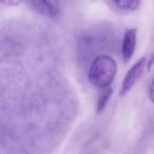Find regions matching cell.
Masks as SVG:
<instances>
[{"instance_id":"obj_1","label":"cell","mask_w":154,"mask_h":154,"mask_svg":"<svg viewBox=\"0 0 154 154\" xmlns=\"http://www.w3.org/2000/svg\"><path fill=\"white\" fill-rule=\"evenodd\" d=\"M116 62L109 55H99L91 62L88 79L91 85L99 89H107L115 78Z\"/></svg>"},{"instance_id":"obj_2","label":"cell","mask_w":154,"mask_h":154,"mask_svg":"<svg viewBox=\"0 0 154 154\" xmlns=\"http://www.w3.org/2000/svg\"><path fill=\"white\" fill-rule=\"evenodd\" d=\"M145 66H146V58L141 57L129 69L124 80H122V88H120V95L128 94L129 91L134 87V85L140 78L141 74L145 71Z\"/></svg>"},{"instance_id":"obj_3","label":"cell","mask_w":154,"mask_h":154,"mask_svg":"<svg viewBox=\"0 0 154 154\" xmlns=\"http://www.w3.org/2000/svg\"><path fill=\"white\" fill-rule=\"evenodd\" d=\"M30 5L36 13L50 18H57L61 14L60 5L56 1H31Z\"/></svg>"},{"instance_id":"obj_4","label":"cell","mask_w":154,"mask_h":154,"mask_svg":"<svg viewBox=\"0 0 154 154\" xmlns=\"http://www.w3.org/2000/svg\"><path fill=\"white\" fill-rule=\"evenodd\" d=\"M137 41V30L136 29H129L124 35L122 43V55L125 61H129L134 54Z\"/></svg>"},{"instance_id":"obj_5","label":"cell","mask_w":154,"mask_h":154,"mask_svg":"<svg viewBox=\"0 0 154 154\" xmlns=\"http://www.w3.org/2000/svg\"><path fill=\"white\" fill-rule=\"evenodd\" d=\"M109 5H111L113 9L117 10L122 13H130L134 12L138 9L140 5V2L137 0H132V1H110Z\"/></svg>"},{"instance_id":"obj_6","label":"cell","mask_w":154,"mask_h":154,"mask_svg":"<svg viewBox=\"0 0 154 154\" xmlns=\"http://www.w3.org/2000/svg\"><path fill=\"white\" fill-rule=\"evenodd\" d=\"M111 95H112V89H110V88L103 89L101 94L99 95L98 100H97V112H98V113H100V112L105 109V107L107 106Z\"/></svg>"},{"instance_id":"obj_7","label":"cell","mask_w":154,"mask_h":154,"mask_svg":"<svg viewBox=\"0 0 154 154\" xmlns=\"http://www.w3.org/2000/svg\"><path fill=\"white\" fill-rule=\"evenodd\" d=\"M148 96H149V99L154 103V77L152 79L151 84L149 86V90H148Z\"/></svg>"},{"instance_id":"obj_8","label":"cell","mask_w":154,"mask_h":154,"mask_svg":"<svg viewBox=\"0 0 154 154\" xmlns=\"http://www.w3.org/2000/svg\"><path fill=\"white\" fill-rule=\"evenodd\" d=\"M154 64V51L152 52L151 56H150V58L148 59V63H147V66L148 69H151V66Z\"/></svg>"},{"instance_id":"obj_9","label":"cell","mask_w":154,"mask_h":154,"mask_svg":"<svg viewBox=\"0 0 154 154\" xmlns=\"http://www.w3.org/2000/svg\"><path fill=\"white\" fill-rule=\"evenodd\" d=\"M21 3V1H2V5H18Z\"/></svg>"}]
</instances>
